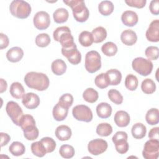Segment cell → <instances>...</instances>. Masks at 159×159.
Wrapping results in <instances>:
<instances>
[{
  "label": "cell",
  "instance_id": "obj_1",
  "mask_svg": "<svg viewBox=\"0 0 159 159\" xmlns=\"http://www.w3.org/2000/svg\"><path fill=\"white\" fill-rule=\"evenodd\" d=\"M24 82L29 88L40 91L47 89L50 84L49 79L45 74L35 71L27 73L24 77Z\"/></svg>",
  "mask_w": 159,
  "mask_h": 159
},
{
  "label": "cell",
  "instance_id": "obj_2",
  "mask_svg": "<svg viewBox=\"0 0 159 159\" xmlns=\"http://www.w3.org/2000/svg\"><path fill=\"white\" fill-rule=\"evenodd\" d=\"M63 2L71 8L73 17L76 21L79 22H84L88 20L89 16V12L83 1L64 0Z\"/></svg>",
  "mask_w": 159,
  "mask_h": 159
},
{
  "label": "cell",
  "instance_id": "obj_3",
  "mask_svg": "<svg viewBox=\"0 0 159 159\" xmlns=\"http://www.w3.org/2000/svg\"><path fill=\"white\" fill-rule=\"evenodd\" d=\"M53 37L55 41L60 43L63 48H68L75 45L71 30L66 26L57 27L53 33Z\"/></svg>",
  "mask_w": 159,
  "mask_h": 159
},
{
  "label": "cell",
  "instance_id": "obj_4",
  "mask_svg": "<svg viewBox=\"0 0 159 159\" xmlns=\"http://www.w3.org/2000/svg\"><path fill=\"white\" fill-rule=\"evenodd\" d=\"M9 10L11 14L19 19H25L31 13V6L26 1L22 0H14L11 2Z\"/></svg>",
  "mask_w": 159,
  "mask_h": 159
},
{
  "label": "cell",
  "instance_id": "obj_5",
  "mask_svg": "<svg viewBox=\"0 0 159 159\" xmlns=\"http://www.w3.org/2000/svg\"><path fill=\"white\" fill-rule=\"evenodd\" d=\"M85 68L90 73H94L101 67V57L95 50L88 52L85 56Z\"/></svg>",
  "mask_w": 159,
  "mask_h": 159
},
{
  "label": "cell",
  "instance_id": "obj_6",
  "mask_svg": "<svg viewBox=\"0 0 159 159\" xmlns=\"http://www.w3.org/2000/svg\"><path fill=\"white\" fill-rule=\"evenodd\" d=\"M132 66L133 70L139 75L146 76L152 73L153 65L150 60L137 57L132 61Z\"/></svg>",
  "mask_w": 159,
  "mask_h": 159
},
{
  "label": "cell",
  "instance_id": "obj_7",
  "mask_svg": "<svg viewBox=\"0 0 159 159\" xmlns=\"http://www.w3.org/2000/svg\"><path fill=\"white\" fill-rule=\"evenodd\" d=\"M73 116L79 121L89 122L93 119V112L87 106L80 104L75 106L72 110Z\"/></svg>",
  "mask_w": 159,
  "mask_h": 159
},
{
  "label": "cell",
  "instance_id": "obj_8",
  "mask_svg": "<svg viewBox=\"0 0 159 159\" xmlns=\"http://www.w3.org/2000/svg\"><path fill=\"white\" fill-rule=\"evenodd\" d=\"M6 111L13 123L19 126L20 119L24 116L23 111L20 106L14 101H9L7 103Z\"/></svg>",
  "mask_w": 159,
  "mask_h": 159
},
{
  "label": "cell",
  "instance_id": "obj_9",
  "mask_svg": "<svg viewBox=\"0 0 159 159\" xmlns=\"http://www.w3.org/2000/svg\"><path fill=\"white\" fill-rule=\"evenodd\" d=\"M143 157L145 159H157L159 155V141L150 139L144 144L142 151Z\"/></svg>",
  "mask_w": 159,
  "mask_h": 159
},
{
  "label": "cell",
  "instance_id": "obj_10",
  "mask_svg": "<svg viewBox=\"0 0 159 159\" xmlns=\"http://www.w3.org/2000/svg\"><path fill=\"white\" fill-rule=\"evenodd\" d=\"M108 145L106 140L96 139L91 140L88 145L89 152L93 155H99L104 153L107 148Z\"/></svg>",
  "mask_w": 159,
  "mask_h": 159
},
{
  "label": "cell",
  "instance_id": "obj_11",
  "mask_svg": "<svg viewBox=\"0 0 159 159\" xmlns=\"http://www.w3.org/2000/svg\"><path fill=\"white\" fill-rule=\"evenodd\" d=\"M35 27L39 30H45L47 29L50 24V17L49 14L45 11L37 12L33 19Z\"/></svg>",
  "mask_w": 159,
  "mask_h": 159
},
{
  "label": "cell",
  "instance_id": "obj_12",
  "mask_svg": "<svg viewBox=\"0 0 159 159\" xmlns=\"http://www.w3.org/2000/svg\"><path fill=\"white\" fill-rule=\"evenodd\" d=\"M61 53L73 65H78L81 62V55L78 50L76 44L68 48H61Z\"/></svg>",
  "mask_w": 159,
  "mask_h": 159
},
{
  "label": "cell",
  "instance_id": "obj_13",
  "mask_svg": "<svg viewBox=\"0 0 159 159\" xmlns=\"http://www.w3.org/2000/svg\"><path fill=\"white\" fill-rule=\"evenodd\" d=\"M147 39L152 42H158L159 41V20H154L150 24L146 31Z\"/></svg>",
  "mask_w": 159,
  "mask_h": 159
},
{
  "label": "cell",
  "instance_id": "obj_14",
  "mask_svg": "<svg viewBox=\"0 0 159 159\" xmlns=\"http://www.w3.org/2000/svg\"><path fill=\"white\" fill-rule=\"evenodd\" d=\"M22 102L26 108L34 109L37 108L40 104V99L37 94L34 93H28L25 94L22 98Z\"/></svg>",
  "mask_w": 159,
  "mask_h": 159
},
{
  "label": "cell",
  "instance_id": "obj_15",
  "mask_svg": "<svg viewBox=\"0 0 159 159\" xmlns=\"http://www.w3.org/2000/svg\"><path fill=\"white\" fill-rule=\"evenodd\" d=\"M138 16L136 12L132 11H125L121 16L122 23L128 27H133L138 22Z\"/></svg>",
  "mask_w": 159,
  "mask_h": 159
},
{
  "label": "cell",
  "instance_id": "obj_16",
  "mask_svg": "<svg viewBox=\"0 0 159 159\" xmlns=\"http://www.w3.org/2000/svg\"><path fill=\"white\" fill-rule=\"evenodd\" d=\"M120 40L124 45L131 46L136 43L137 36L134 30L127 29L122 32L120 35Z\"/></svg>",
  "mask_w": 159,
  "mask_h": 159
},
{
  "label": "cell",
  "instance_id": "obj_17",
  "mask_svg": "<svg viewBox=\"0 0 159 159\" xmlns=\"http://www.w3.org/2000/svg\"><path fill=\"white\" fill-rule=\"evenodd\" d=\"M68 112V108L62 106L59 102L53 107L52 114L57 121H62L66 119Z\"/></svg>",
  "mask_w": 159,
  "mask_h": 159
},
{
  "label": "cell",
  "instance_id": "obj_18",
  "mask_svg": "<svg viewBox=\"0 0 159 159\" xmlns=\"http://www.w3.org/2000/svg\"><path fill=\"white\" fill-rule=\"evenodd\" d=\"M24 56L23 50L19 47H14L10 48L6 53L7 59L12 63L19 61Z\"/></svg>",
  "mask_w": 159,
  "mask_h": 159
},
{
  "label": "cell",
  "instance_id": "obj_19",
  "mask_svg": "<svg viewBox=\"0 0 159 159\" xmlns=\"http://www.w3.org/2000/svg\"><path fill=\"white\" fill-rule=\"evenodd\" d=\"M114 120L118 127H124L129 124L130 116L127 112L124 111H119L115 114Z\"/></svg>",
  "mask_w": 159,
  "mask_h": 159
},
{
  "label": "cell",
  "instance_id": "obj_20",
  "mask_svg": "<svg viewBox=\"0 0 159 159\" xmlns=\"http://www.w3.org/2000/svg\"><path fill=\"white\" fill-rule=\"evenodd\" d=\"M71 129L65 125H61L57 127L55 130V135L57 139L61 141L69 140L71 137Z\"/></svg>",
  "mask_w": 159,
  "mask_h": 159
},
{
  "label": "cell",
  "instance_id": "obj_21",
  "mask_svg": "<svg viewBox=\"0 0 159 159\" xmlns=\"http://www.w3.org/2000/svg\"><path fill=\"white\" fill-rule=\"evenodd\" d=\"M24 137L28 140H34L39 137V130L35 124H32L22 128Z\"/></svg>",
  "mask_w": 159,
  "mask_h": 159
},
{
  "label": "cell",
  "instance_id": "obj_22",
  "mask_svg": "<svg viewBox=\"0 0 159 159\" xmlns=\"http://www.w3.org/2000/svg\"><path fill=\"white\" fill-rule=\"evenodd\" d=\"M106 75L108 79L109 85H118L122 80V74L117 69H111L106 71Z\"/></svg>",
  "mask_w": 159,
  "mask_h": 159
},
{
  "label": "cell",
  "instance_id": "obj_23",
  "mask_svg": "<svg viewBox=\"0 0 159 159\" xmlns=\"http://www.w3.org/2000/svg\"><path fill=\"white\" fill-rule=\"evenodd\" d=\"M96 113L100 118L107 119L112 113V107L107 102H101L96 107Z\"/></svg>",
  "mask_w": 159,
  "mask_h": 159
},
{
  "label": "cell",
  "instance_id": "obj_24",
  "mask_svg": "<svg viewBox=\"0 0 159 159\" xmlns=\"http://www.w3.org/2000/svg\"><path fill=\"white\" fill-rule=\"evenodd\" d=\"M11 96L16 99H19L25 95V90L23 86L19 82H14L11 84L9 89Z\"/></svg>",
  "mask_w": 159,
  "mask_h": 159
},
{
  "label": "cell",
  "instance_id": "obj_25",
  "mask_svg": "<svg viewBox=\"0 0 159 159\" xmlns=\"http://www.w3.org/2000/svg\"><path fill=\"white\" fill-rule=\"evenodd\" d=\"M51 68L52 72L57 75L60 76L65 73L66 70V65L61 59H57L52 63Z\"/></svg>",
  "mask_w": 159,
  "mask_h": 159
},
{
  "label": "cell",
  "instance_id": "obj_26",
  "mask_svg": "<svg viewBox=\"0 0 159 159\" xmlns=\"http://www.w3.org/2000/svg\"><path fill=\"white\" fill-rule=\"evenodd\" d=\"M131 132L134 138L136 139H141L145 136L147 129L144 124L142 123H136L132 126Z\"/></svg>",
  "mask_w": 159,
  "mask_h": 159
},
{
  "label": "cell",
  "instance_id": "obj_27",
  "mask_svg": "<svg viewBox=\"0 0 159 159\" xmlns=\"http://www.w3.org/2000/svg\"><path fill=\"white\" fill-rule=\"evenodd\" d=\"M69 16L68 11L65 8H58L55 11L53 14L54 21L57 24H62L65 22Z\"/></svg>",
  "mask_w": 159,
  "mask_h": 159
},
{
  "label": "cell",
  "instance_id": "obj_28",
  "mask_svg": "<svg viewBox=\"0 0 159 159\" xmlns=\"http://www.w3.org/2000/svg\"><path fill=\"white\" fill-rule=\"evenodd\" d=\"M94 43H101L106 39L107 37V31L102 27H98L94 29L91 32Z\"/></svg>",
  "mask_w": 159,
  "mask_h": 159
},
{
  "label": "cell",
  "instance_id": "obj_29",
  "mask_svg": "<svg viewBox=\"0 0 159 159\" xmlns=\"http://www.w3.org/2000/svg\"><path fill=\"white\" fill-rule=\"evenodd\" d=\"M145 120L147 122L152 125H156L159 122V112L157 108H152L149 109L146 115Z\"/></svg>",
  "mask_w": 159,
  "mask_h": 159
},
{
  "label": "cell",
  "instance_id": "obj_30",
  "mask_svg": "<svg viewBox=\"0 0 159 159\" xmlns=\"http://www.w3.org/2000/svg\"><path fill=\"white\" fill-rule=\"evenodd\" d=\"M80 43L83 47H89L93 43V37L91 32L84 30L80 33L78 37Z\"/></svg>",
  "mask_w": 159,
  "mask_h": 159
},
{
  "label": "cell",
  "instance_id": "obj_31",
  "mask_svg": "<svg viewBox=\"0 0 159 159\" xmlns=\"http://www.w3.org/2000/svg\"><path fill=\"white\" fill-rule=\"evenodd\" d=\"M99 12L104 16L110 15L114 11V5L111 1H103L98 5Z\"/></svg>",
  "mask_w": 159,
  "mask_h": 159
},
{
  "label": "cell",
  "instance_id": "obj_32",
  "mask_svg": "<svg viewBox=\"0 0 159 159\" xmlns=\"http://www.w3.org/2000/svg\"><path fill=\"white\" fill-rule=\"evenodd\" d=\"M9 150L10 153L16 157L22 155L25 151V148L24 144L20 142H12L9 147Z\"/></svg>",
  "mask_w": 159,
  "mask_h": 159
},
{
  "label": "cell",
  "instance_id": "obj_33",
  "mask_svg": "<svg viewBox=\"0 0 159 159\" xmlns=\"http://www.w3.org/2000/svg\"><path fill=\"white\" fill-rule=\"evenodd\" d=\"M83 98L86 102L89 103H94L98 100L99 94L98 91L93 88H88L83 92Z\"/></svg>",
  "mask_w": 159,
  "mask_h": 159
},
{
  "label": "cell",
  "instance_id": "obj_34",
  "mask_svg": "<svg viewBox=\"0 0 159 159\" xmlns=\"http://www.w3.org/2000/svg\"><path fill=\"white\" fill-rule=\"evenodd\" d=\"M141 89L144 93L150 94L155 91L156 84L152 80L146 78L142 82Z\"/></svg>",
  "mask_w": 159,
  "mask_h": 159
},
{
  "label": "cell",
  "instance_id": "obj_35",
  "mask_svg": "<svg viewBox=\"0 0 159 159\" xmlns=\"http://www.w3.org/2000/svg\"><path fill=\"white\" fill-rule=\"evenodd\" d=\"M101 50L105 55L107 57H112L115 55L117 52V47L114 43L112 42H107L102 45Z\"/></svg>",
  "mask_w": 159,
  "mask_h": 159
},
{
  "label": "cell",
  "instance_id": "obj_36",
  "mask_svg": "<svg viewBox=\"0 0 159 159\" xmlns=\"http://www.w3.org/2000/svg\"><path fill=\"white\" fill-rule=\"evenodd\" d=\"M31 151L34 155L38 157H43L47 153V151L40 141L35 142L32 143Z\"/></svg>",
  "mask_w": 159,
  "mask_h": 159
},
{
  "label": "cell",
  "instance_id": "obj_37",
  "mask_svg": "<svg viewBox=\"0 0 159 159\" xmlns=\"http://www.w3.org/2000/svg\"><path fill=\"white\" fill-rule=\"evenodd\" d=\"M112 132V127L108 123H101L96 127V133L101 137H107Z\"/></svg>",
  "mask_w": 159,
  "mask_h": 159
},
{
  "label": "cell",
  "instance_id": "obj_38",
  "mask_svg": "<svg viewBox=\"0 0 159 159\" xmlns=\"http://www.w3.org/2000/svg\"><path fill=\"white\" fill-rule=\"evenodd\" d=\"M139 84V81L137 78L132 75H128L125 80V86L130 91H134L137 89Z\"/></svg>",
  "mask_w": 159,
  "mask_h": 159
},
{
  "label": "cell",
  "instance_id": "obj_39",
  "mask_svg": "<svg viewBox=\"0 0 159 159\" xmlns=\"http://www.w3.org/2000/svg\"><path fill=\"white\" fill-rule=\"evenodd\" d=\"M59 153L61 157L64 158H71L74 156L75 152L71 145L65 144L60 147Z\"/></svg>",
  "mask_w": 159,
  "mask_h": 159
},
{
  "label": "cell",
  "instance_id": "obj_40",
  "mask_svg": "<svg viewBox=\"0 0 159 159\" xmlns=\"http://www.w3.org/2000/svg\"><path fill=\"white\" fill-rule=\"evenodd\" d=\"M51 42L50 36L45 33L40 34L35 37V43L38 47H45L48 46Z\"/></svg>",
  "mask_w": 159,
  "mask_h": 159
},
{
  "label": "cell",
  "instance_id": "obj_41",
  "mask_svg": "<svg viewBox=\"0 0 159 159\" xmlns=\"http://www.w3.org/2000/svg\"><path fill=\"white\" fill-rule=\"evenodd\" d=\"M94 83L100 89H104L109 85V83L106 73H101L96 76Z\"/></svg>",
  "mask_w": 159,
  "mask_h": 159
},
{
  "label": "cell",
  "instance_id": "obj_42",
  "mask_svg": "<svg viewBox=\"0 0 159 159\" xmlns=\"http://www.w3.org/2000/svg\"><path fill=\"white\" fill-rule=\"evenodd\" d=\"M108 98L116 104H121L123 102V96L119 91L115 89H111L108 91Z\"/></svg>",
  "mask_w": 159,
  "mask_h": 159
},
{
  "label": "cell",
  "instance_id": "obj_43",
  "mask_svg": "<svg viewBox=\"0 0 159 159\" xmlns=\"http://www.w3.org/2000/svg\"><path fill=\"white\" fill-rule=\"evenodd\" d=\"M40 141L43 145L47 153H51L53 152L56 148V142L51 137H45L42 138Z\"/></svg>",
  "mask_w": 159,
  "mask_h": 159
},
{
  "label": "cell",
  "instance_id": "obj_44",
  "mask_svg": "<svg viewBox=\"0 0 159 159\" xmlns=\"http://www.w3.org/2000/svg\"><path fill=\"white\" fill-rule=\"evenodd\" d=\"M116 151L120 154L125 153L129 150V143L127 139H120L114 142Z\"/></svg>",
  "mask_w": 159,
  "mask_h": 159
},
{
  "label": "cell",
  "instance_id": "obj_45",
  "mask_svg": "<svg viewBox=\"0 0 159 159\" xmlns=\"http://www.w3.org/2000/svg\"><path fill=\"white\" fill-rule=\"evenodd\" d=\"M145 55L150 60H156L159 57V49L155 46L148 47L145 50Z\"/></svg>",
  "mask_w": 159,
  "mask_h": 159
},
{
  "label": "cell",
  "instance_id": "obj_46",
  "mask_svg": "<svg viewBox=\"0 0 159 159\" xmlns=\"http://www.w3.org/2000/svg\"><path fill=\"white\" fill-rule=\"evenodd\" d=\"M62 106L69 108L73 102V97L71 94L66 93L63 94L59 99L58 101Z\"/></svg>",
  "mask_w": 159,
  "mask_h": 159
},
{
  "label": "cell",
  "instance_id": "obj_47",
  "mask_svg": "<svg viewBox=\"0 0 159 159\" xmlns=\"http://www.w3.org/2000/svg\"><path fill=\"white\" fill-rule=\"evenodd\" d=\"M125 2L130 7L137 8H143L146 4V0H125Z\"/></svg>",
  "mask_w": 159,
  "mask_h": 159
},
{
  "label": "cell",
  "instance_id": "obj_48",
  "mask_svg": "<svg viewBox=\"0 0 159 159\" xmlns=\"http://www.w3.org/2000/svg\"><path fill=\"white\" fill-rule=\"evenodd\" d=\"M149 9L152 14L158 15L159 14V1L158 0H153L150 2Z\"/></svg>",
  "mask_w": 159,
  "mask_h": 159
},
{
  "label": "cell",
  "instance_id": "obj_49",
  "mask_svg": "<svg viewBox=\"0 0 159 159\" xmlns=\"http://www.w3.org/2000/svg\"><path fill=\"white\" fill-rule=\"evenodd\" d=\"M9 40L7 36L3 33L0 34V49L6 48L9 45Z\"/></svg>",
  "mask_w": 159,
  "mask_h": 159
},
{
  "label": "cell",
  "instance_id": "obj_50",
  "mask_svg": "<svg viewBox=\"0 0 159 159\" xmlns=\"http://www.w3.org/2000/svg\"><path fill=\"white\" fill-rule=\"evenodd\" d=\"M127 138H128V136L125 132L118 131L114 135V136L112 138V140L114 143V142H116L118 140H120V139H127Z\"/></svg>",
  "mask_w": 159,
  "mask_h": 159
},
{
  "label": "cell",
  "instance_id": "obj_51",
  "mask_svg": "<svg viewBox=\"0 0 159 159\" xmlns=\"http://www.w3.org/2000/svg\"><path fill=\"white\" fill-rule=\"evenodd\" d=\"M158 130L159 128L158 127L152 128L149 133H148V137L150 139H153V140H158L159 139V136H158Z\"/></svg>",
  "mask_w": 159,
  "mask_h": 159
},
{
  "label": "cell",
  "instance_id": "obj_52",
  "mask_svg": "<svg viewBox=\"0 0 159 159\" xmlns=\"http://www.w3.org/2000/svg\"><path fill=\"white\" fill-rule=\"evenodd\" d=\"M0 136H1V146L3 147L4 145H6L11 140L10 136L7 134L4 133V132H1Z\"/></svg>",
  "mask_w": 159,
  "mask_h": 159
},
{
  "label": "cell",
  "instance_id": "obj_53",
  "mask_svg": "<svg viewBox=\"0 0 159 159\" xmlns=\"http://www.w3.org/2000/svg\"><path fill=\"white\" fill-rule=\"evenodd\" d=\"M0 82H1V89H0V93H4V91H6V89H7V83L5 80H4L2 78H1L0 79Z\"/></svg>",
  "mask_w": 159,
  "mask_h": 159
}]
</instances>
